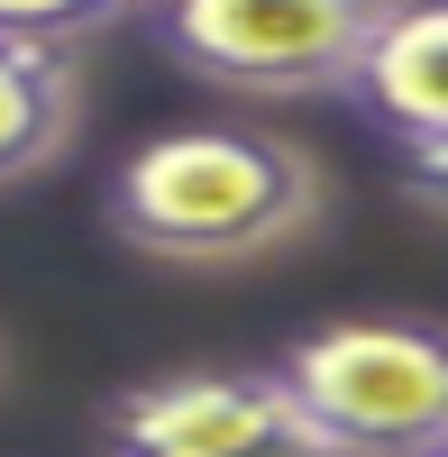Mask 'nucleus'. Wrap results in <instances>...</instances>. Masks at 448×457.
Segmentation results:
<instances>
[{
  "instance_id": "1",
  "label": "nucleus",
  "mask_w": 448,
  "mask_h": 457,
  "mask_svg": "<svg viewBox=\"0 0 448 457\" xmlns=\"http://www.w3.org/2000/svg\"><path fill=\"white\" fill-rule=\"evenodd\" d=\"M329 211V165L275 129H156L101 183L110 238L156 265H256Z\"/></svg>"
},
{
  "instance_id": "2",
  "label": "nucleus",
  "mask_w": 448,
  "mask_h": 457,
  "mask_svg": "<svg viewBox=\"0 0 448 457\" xmlns=\"http://www.w3.org/2000/svg\"><path fill=\"white\" fill-rule=\"evenodd\" d=\"M329 457H430L448 448V320L376 312L320 320L266 357Z\"/></svg>"
},
{
  "instance_id": "3",
  "label": "nucleus",
  "mask_w": 448,
  "mask_h": 457,
  "mask_svg": "<svg viewBox=\"0 0 448 457\" xmlns=\"http://www.w3.org/2000/svg\"><path fill=\"white\" fill-rule=\"evenodd\" d=\"M394 0H165L146 10V46L174 73L247 101H348Z\"/></svg>"
},
{
  "instance_id": "4",
  "label": "nucleus",
  "mask_w": 448,
  "mask_h": 457,
  "mask_svg": "<svg viewBox=\"0 0 448 457\" xmlns=\"http://www.w3.org/2000/svg\"><path fill=\"white\" fill-rule=\"evenodd\" d=\"M101 457H329L275 366H174L101 403Z\"/></svg>"
},
{
  "instance_id": "5",
  "label": "nucleus",
  "mask_w": 448,
  "mask_h": 457,
  "mask_svg": "<svg viewBox=\"0 0 448 457\" xmlns=\"http://www.w3.org/2000/svg\"><path fill=\"white\" fill-rule=\"evenodd\" d=\"M348 110L394 146L448 137V10H394L348 83Z\"/></svg>"
},
{
  "instance_id": "6",
  "label": "nucleus",
  "mask_w": 448,
  "mask_h": 457,
  "mask_svg": "<svg viewBox=\"0 0 448 457\" xmlns=\"http://www.w3.org/2000/svg\"><path fill=\"white\" fill-rule=\"evenodd\" d=\"M73 129H83V73L0 46V193L46 174L73 146Z\"/></svg>"
},
{
  "instance_id": "7",
  "label": "nucleus",
  "mask_w": 448,
  "mask_h": 457,
  "mask_svg": "<svg viewBox=\"0 0 448 457\" xmlns=\"http://www.w3.org/2000/svg\"><path fill=\"white\" fill-rule=\"evenodd\" d=\"M137 28L120 0H0V46L10 55H37V64H73L83 46Z\"/></svg>"
},
{
  "instance_id": "8",
  "label": "nucleus",
  "mask_w": 448,
  "mask_h": 457,
  "mask_svg": "<svg viewBox=\"0 0 448 457\" xmlns=\"http://www.w3.org/2000/svg\"><path fill=\"white\" fill-rule=\"evenodd\" d=\"M394 193L412 202V211H430V220H448V137L394 146Z\"/></svg>"
},
{
  "instance_id": "9",
  "label": "nucleus",
  "mask_w": 448,
  "mask_h": 457,
  "mask_svg": "<svg viewBox=\"0 0 448 457\" xmlns=\"http://www.w3.org/2000/svg\"><path fill=\"white\" fill-rule=\"evenodd\" d=\"M430 457H448V448H430Z\"/></svg>"
}]
</instances>
